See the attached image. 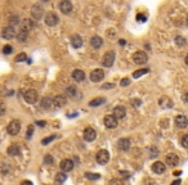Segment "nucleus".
I'll use <instances>...</instances> for the list:
<instances>
[{
    "mask_svg": "<svg viewBox=\"0 0 188 185\" xmlns=\"http://www.w3.org/2000/svg\"><path fill=\"white\" fill-rule=\"evenodd\" d=\"M90 45H92L94 49H99L102 45H103V40H102L99 36H93L90 39Z\"/></svg>",
    "mask_w": 188,
    "mask_h": 185,
    "instance_id": "26",
    "label": "nucleus"
},
{
    "mask_svg": "<svg viewBox=\"0 0 188 185\" xmlns=\"http://www.w3.org/2000/svg\"><path fill=\"white\" fill-rule=\"evenodd\" d=\"M181 144L183 145L184 148H188V135H184L183 138L181 139Z\"/></svg>",
    "mask_w": 188,
    "mask_h": 185,
    "instance_id": "36",
    "label": "nucleus"
},
{
    "mask_svg": "<svg viewBox=\"0 0 188 185\" xmlns=\"http://www.w3.org/2000/svg\"><path fill=\"white\" fill-rule=\"evenodd\" d=\"M133 60H134L137 64H144V63H147L148 57L144 52H137V53L133 56Z\"/></svg>",
    "mask_w": 188,
    "mask_h": 185,
    "instance_id": "7",
    "label": "nucleus"
},
{
    "mask_svg": "<svg viewBox=\"0 0 188 185\" xmlns=\"http://www.w3.org/2000/svg\"><path fill=\"white\" fill-rule=\"evenodd\" d=\"M54 139H56V135H52V136H48V138H45V139H43V140H41V144H43V145H46V144H48V143L53 142Z\"/></svg>",
    "mask_w": 188,
    "mask_h": 185,
    "instance_id": "33",
    "label": "nucleus"
},
{
    "mask_svg": "<svg viewBox=\"0 0 188 185\" xmlns=\"http://www.w3.org/2000/svg\"><path fill=\"white\" fill-rule=\"evenodd\" d=\"M23 98H25V100H26L27 103L34 104V103H36V102H37L39 94H37V91L35 89H29L26 93L23 94Z\"/></svg>",
    "mask_w": 188,
    "mask_h": 185,
    "instance_id": "3",
    "label": "nucleus"
},
{
    "mask_svg": "<svg viewBox=\"0 0 188 185\" xmlns=\"http://www.w3.org/2000/svg\"><path fill=\"white\" fill-rule=\"evenodd\" d=\"M115 57H116L115 56V52H113V50H108L103 56V58H102V64H103L104 67H107V68L112 67L113 62H115Z\"/></svg>",
    "mask_w": 188,
    "mask_h": 185,
    "instance_id": "1",
    "label": "nucleus"
},
{
    "mask_svg": "<svg viewBox=\"0 0 188 185\" xmlns=\"http://www.w3.org/2000/svg\"><path fill=\"white\" fill-rule=\"evenodd\" d=\"M23 60H29V59H27L26 54H25V53H22V54H18V56L16 57L14 62H23Z\"/></svg>",
    "mask_w": 188,
    "mask_h": 185,
    "instance_id": "34",
    "label": "nucleus"
},
{
    "mask_svg": "<svg viewBox=\"0 0 188 185\" xmlns=\"http://www.w3.org/2000/svg\"><path fill=\"white\" fill-rule=\"evenodd\" d=\"M9 23L12 24V26L17 24L18 23V17H17V16H12V17H9Z\"/></svg>",
    "mask_w": 188,
    "mask_h": 185,
    "instance_id": "39",
    "label": "nucleus"
},
{
    "mask_svg": "<svg viewBox=\"0 0 188 185\" xmlns=\"http://www.w3.org/2000/svg\"><path fill=\"white\" fill-rule=\"evenodd\" d=\"M165 170H166V167H165V165L162 163V162H155L153 165H152V171H153L155 173H164Z\"/></svg>",
    "mask_w": 188,
    "mask_h": 185,
    "instance_id": "19",
    "label": "nucleus"
},
{
    "mask_svg": "<svg viewBox=\"0 0 188 185\" xmlns=\"http://www.w3.org/2000/svg\"><path fill=\"white\" fill-rule=\"evenodd\" d=\"M36 123H37L39 126H41V127H44V126H45V123H46V122H45V121H37Z\"/></svg>",
    "mask_w": 188,
    "mask_h": 185,
    "instance_id": "47",
    "label": "nucleus"
},
{
    "mask_svg": "<svg viewBox=\"0 0 188 185\" xmlns=\"http://www.w3.org/2000/svg\"><path fill=\"white\" fill-rule=\"evenodd\" d=\"M103 79H104V72L101 68H97V70H94L93 72L90 73V81L92 82H99Z\"/></svg>",
    "mask_w": 188,
    "mask_h": 185,
    "instance_id": "8",
    "label": "nucleus"
},
{
    "mask_svg": "<svg viewBox=\"0 0 188 185\" xmlns=\"http://www.w3.org/2000/svg\"><path fill=\"white\" fill-rule=\"evenodd\" d=\"M159 104L162 108H171V107H173V102H171L168 96H161L159 100Z\"/></svg>",
    "mask_w": 188,
    "mask_h": 185,
    "instance_id": "25",
    "label": "nucleus"
},
{
    "mask_svg": "<svg viewBox=\"0 0 188 185\" xmlns=\"http://www.w3.org/2000/svg\"><path fill=\"white\" fill-rule=\"evenodd\" d=\"M165 161H166V165H169V166H176L179 163V157L174 153H170L166 156Z\"/></svg>",
    "mask_w": 188,
    "mask_h": 185,
    "instance_id": "15",
    "label": "nucleus"
},
{
    "mask_svg": "<svg viewBox=\"0 0 188 185\" xmlns=\"http://www.w3.org/2000/svg\"><path fill=\"white\" fill-rule=\"evenodd\" d=\"M120 175L123 176V178H130V172H128V171H120Z\"/></svg>",
    "mask_w": 188,
    "mask_h": 185,
    "instance_id": "42",
    "label": "nucleus"
},
{
    "mask_svg": "<svg viewBox=\"0 0 188 185\" xmlns=\"http://www.w3.org/2000/svg\"><path fill=\"white\" fill-rule=\"evenodd\" d=\"M7 152H8V154H9V156H18V154H19L18 144H12L9 148L7 149Z\"/></svg>",
    "mask_w": 188,
    "mask_h": 185,
    "instance_id": "28",
    "label": "nucleus"
},
{
    "mask_svg": "<svg viewBox=\"0 0 188 185\" xmlns=\"http://www.w3.org/2000/svg\"><path fill=\"white\" fill-rule=\"evenodd\" d=\"M95 138H97V132L93 127H87L84 130V139L87 142H93V140H95Z\"/></svg>",
    "mask_w": 188,
    "mask_h": 185,
    "instance_id": "11",
    "label": "nucleus"
},
{
    "mask_svg": "<svg viewBox=\"0 0 188 185\" xmlns=\"http://www.w3.org/2000/svg\"><path fill=\"white\" fill-rule=\"evenodd\" d=\"M85 176H87L88 179H90V180H97V179H99V175H98V173H90V172H87V173H85Z\"/></svg>",
    "mask_w": 188,
    "mask_h": 185,
    "instance_id": "35",
    "label": "nucleus"
},
{
    "mask_svg": "<svg viewBox=\"0 0 188 185\" xmlns=\"http://www.w3.org/2000/svg\"><path fill=\"white\" fill-rule=\"evenodd\" d=\"M71 45H72L75 49H79L80 46H82L81 36H79V35H74V36H71Z\"/></svg>",
    "mask_w": 188,
    "mask_h": 185,
    "instance_id": "24",
    "label": "nucleus"
},
{
    "mask_svg": "<svg viewBox=\"0 0 188 185\" xmlns=\"http://www.w3.org/2000/svg\"><path fill=\"white\" fill-rule=\"evenodd\" d=\"M32 134H34V126L30 125L29 127H27V135H26L27 139H29V138H31V136H32Z\"/></svg>",
    "mask_w": 188,
    "mask_h": 185,
    "instance_id": "40",
    "label": "nucleus"
},
{
    "mask_svg": "<svg viewBox=\"0 0 188 185\" xmlns=\"http://www.w3.org/2000/svg\"><path fill=\"white\" fill-rule=\"evenodd\" d=\"M43 14H44V9L40 4H35L31 7V16L35 19H41Z\"/></svg>",
    "mask_w": 188,
    "mask_h": 185,
    "instance_id": "9",
    "label": "nucleus"
},
{
    "mask_svg": "<svg viewBox=\"0 0 188 185\" xmlns=\"http://www.w3.org/2000/svg\"><path fill=\"white\" fill-rule=\"evenodd\" d=\"M72 79L75 80L76 82H82L85 80V73H84V71H81V70H75L72 72Z\"/></svg>",
    "mask_w": 188,
    "mask_h": 185,
    "instance_id": "22",
    "label": "nucleus"
},
{
    "mask_svg": "<svg viewBox=\"0 0 188 185\" xmlns=\"http://www.w3.org/2000/svg\"><path fill=\"white\" fill-rule=\"evenodd\" d=\"M187 26H188V19H187Z\"/></svg>",
    "mask_w": 188,
    "mask_h": 185,
    "instance_id": "52",
    "label": "nucleus"
},
{
    "mask_svg": "<svg viewBox=\"0 0 188 185\" xmlns=\"http://www.w3.org/2000/svg\"><path fill=\"white\" fill-rule=\"evenodd\" d=\"M1 36L4 37L5 40H10V39H13V37H17L14 27H13V26L4 27V28H3V32H1Z\"/></svg>",
    "mask_w": 188,
    "mask_h": 185,
    "instance_id": "6",
    "label": "nucleus"
},
{
    "mask_svg": "<svg viewBox=\"0 0 188 185\" xmlns=\"http://www.w3.org/2000/svg\"><path fill=\"white\" fill-rule=\"evenodd\" d=\"M27 37H29V31L21 28V31H19L18 35H17V40L19 41V43H25V41L27 40Z\"/></svg>",
    "mask_w": 188,
    "mask_h": 185,
    "instance_id": "27",
    "label": "nucleus"
},
{
    "mask_svg": "<svg viewBox=\"0 0 188 185\" xmlns=\"http://www.w3.org/2000/svg\"><path fill=\"white\" fill-rule=\"evenodd\" d=\"M113 115H115L116 117L119 118V120H123V118L126 116V109H125V107H123V106L115 107V108H113Z\"/></svg>",
    "mask_w": 188,
    "mask_h": 185,
    "instance_id": "16",
    "label": "nucleus"
},
{
    "mask_svg": "<svg viewBox=\"0 0 188 185\" xmlns=\"http://www.w3.org/2000/svg\"><path fill=\"white\" fill-rule=\"evenodd\" d=\"M59 9L62 13L68 14V13L72 10V4H71L70 0H62V1L59 3Z\"/></svg>",
    "mask_w": 188,
    "mask_h": 185,
    "instance_id": "12",
    "label": "nucleus"
},
{
    "mask_svg": "<svg viewBox=\"0 0 188 185\" xmlns=\"http://www.w3.org/2000/svg\"><path fill=\"white\" fill-rule=\"evenodd\" d=\"M182 100H183L184 103H188V91H186L182 95Z\"/></svg>",
    "mask_w": 188,
    "mask_h": 185,
    "instance_id": "43",
    "label": "nucleus"
},
{
    "mask_svg": "<svg viewBox=\"0 0 188 185\" xmlns=\"http://www.w3.org/2000/svg\"><path fill=\"white\" fill-rule=\"evenodd\" d=\"M129 147H130V140L126 139V138H121L117 142V148L120 150H128Z\"/></svg>",
    "mask_w": 188,
    "mask_h": 185,
    "instance_id": "18",
    "label": "nucleus"
},
{
    "mask_svg": "<svg viewBox=\"0 0 188 185\" xmlns=\"http://www.w3.org/2000/svg\"><path fill=\"white\" fill-rule=\"evenodd\" d=\"M117 120L119 118L116 117L115 115H110L104 117V126L107 129H115L117 127Z\"/></svg>",
    "mask_w": 188,
    "mask_h": 185,
    "instance_id": "4",
    "label": "nucleus"
},
{
    "mask_svg": "<svg viewBox=\"0 0 188 185\" xmlns=\"http://www.w3.org/2000/svg\"><path fill=\"white\" fill-rule=\"evenodd\" d=\"M40 106H41V108H44V109H50L52 107H56V104H54V99L46 96V98L41 99Z\"/></svg>",
    "mask_w": 188,
    "mask_h": 185,
    "instance_id": "14",
    "label": "nucleus"
},
{
    "mask_svg": "<svg viewBox=\"0 0 188 185\" xmlns=\"http://www.w3.org/2000/svg\"><path fill=\"white\" fill-rule=\"evenodd\" d=\"M148 72H150V70H147V68H143V70H138V71H135V72L133 73V77H134V79H138V77L143 76V75L148 73Z\"/></svg>",
    "mask_w": 188,
    "mask_h": 185,
    "instance_id": "30",
    "label": "nucleus"
},
{
    "mask_svg": "<svg viewBox=\"0 0 188 185\" xmlns=\"http://www.w3.org/2000/svg\"><path fill=\"white\" fill-rule=\"evenodd\" d=\"M58 22H59V18H58V16L56 14V13H48V14L45 16V23L48 24V26H56V24H58Z\"/></svg>",
    "mask_w": 188,
    "mask_h": 185,
    "instance_id": "10",
    "label": "nucleus"
},
{
    "mask_svg": "<svg viewBox=\"0 0 188 185\" xmlns=\"http://www.w3.org/2000/svg\"><path fill=\"white\" fill-rule=\"evenodd\" d=\"M186 63H187V64H188V56L186 57Z\"/></svg>",
    "mask_w": 188,
    "mask_h": 185,
    "instance_id": "51",
    "label": "nucleus"
},
{
    "mask_svg": "<svg viewBox=\"0 0 188 185\" xmlns=\"http://www.w3.org/2000/svg\"><path fill=\"white\" fill-rule=\"evenodd\" d=\"M61 170L65 171V172H68V171H71L74 168V162L71 161V159H63L62 162H61Z\"/></svg>",
    "mask_w": 188,
    "mask_h": 185,
    "instance_id": "17",
    "label": "nucleus"
},
{
    "mask_svg": "<svg viewBox=\"0 0 188 185\" xmlns=\"http://www.w3.org/2000/svg\"><path fill=\"white\" fill-rule=\"evenodd\" d=\"M174 122H175V125L178 126V127L184 129L188 125V118L186 117V116H183V115H179V116H176V117H175Z\"/></svg>",
    "mask_w": 188,
    "mask_h": 185,
    "instance_id": "13",
    "label": "nucleus"
},
{
    "mask_svg": "<svg viewBox=\"0 0 188 185\" xmlns=\"http://www.w3.org/2000/svg\"><path fill=\"white\" fill-rule=\"evenodd\" d=\"M4 113H5V106L1 104V115H4Z\"/></svg>",
    "mask_w": 188,
    "mask_h": 185,
    "instance_id": "48",
    "label": "nucleus"
},
{
    "mask_svg": "<svg viewBox=\"0 0 188 185\" xmlns=\"http://www.w3.org/2000/svg\"><path fill=\"white\" fill-rule=\"evenodd\" d=\"M44 163H45V165H52V163H53V157L49 156V154H46L45 158H44Z\"/></svg>",
    "mask_w": 188,
    "mask_h": 185,
    "instance_id": "37",
    "label": "nucleus"
},
{
    "mask_svg": "<svg viewBox=\"0 0 188 185\" xmlns=\"http://www.w3.org/2000/svg\"><path fill=\"white\" fill-rule=\"evenodd\" d=\"M34 26H35L34 21H32V19H30V18L23 19V21H22V23H21V28L26 30V31H29V32L34 28Z\"/></svg>",
    "mask_w": 188,
    "mask_h": 185,
    "instance_id": "20",
    "label": "nucleus"
},
{
    "mask_svg": "<svg viewBox=\"0 0 188 185\" xmlns=\"http://www.w3.org/2000/svg\"><path fill=\"white\" fill-rule=\"evenodd\" d=\"M120 44L121 45H125V40H120Z\"/></svg>",
    "mask_w": 188,
    "mask_h": 185,
    "instance_id": "50",
    "label": "nucleus"
},
{
    "mask_svg": "<svg viewBox=\"0 0 188 185\" xmlns=\"http://www.w3.org/2000/svg\"><path fill=\"white\" fill-rule=\"evenodd\" d=\"M66 95L70 96V98L75 99V98H79V90H77L76 86H68L67 89H66Z\"/></svg>",
    "mask_w": 188,
    "mask_h": 185,
    "instance_id": "21",
    "label": "nucleus"
},
{
    "mask_svg": "<svg viewBox=\"0 0 188 185\" xmlns=\"http://www.w3.org/2000/svg\"><path fill=\"white\" fill-rule=\"evenodd\" d=\"M131 104H133V106H140V100H139V99H135V100H131Z\"/></svg>",
    "mask_w": 188,
    "mask_h": 185,
    "instance_id": "45",
    "label": "nucleus"
},
{
    "mask_svg": "<svg viewBox=\"0 0 188 185\" xmlns=\"http://www.w3.org/2000/svg\"><path fill=\"white\" fill-rule=\"evenodd\" d=\"M66 103H67V98L65 95H57L54 98V104H56L57 108H61V107H65Z\"/></svg>",
    "mask_w": 188,
    "mask_h": 185,
    "instance_id": "23",
    "label": "nucleus"
},
{
    "mask_svg": "<svg viewBox=\"0 0 188 185\" xmlns=\"http://www.w3.org/2000/svg\"><path fill=\"white\" fill-rule=\"evenodd\" d=\"M108 161H110V153L106 149L99 150L98 153H97V162H98L99 165H106Z\"/></svg>",
    "mask_w": 188,
    "mask_h": 185,
    "instance_id": "5",
    "label": "nucleus"
},
{
    "mask_svg": "<svg viewBox=\"0 0 188 185\" xmlns=\"http://www.w3.org/2000/svg\"><path fill=\"white\" fill-rule=\"evenodd\" d=\"M66 179H67V176H66L65 171H62V172H58L57 176H56V181H57V183H63V181H66Z\"/></svg>",
    "mask_w": 188,
    "mask_h": 185,
    "instance_id": "31",
    "label": "nucleus"
},
{
    "mask_svg": "<svg viewBox=\"0 0 188 185\" xmlns=\"http://www.w3.org/2000/svg\"><path fill=\"white\" fill-rule=\"evenodd\" d=\"M13 52V48L10 45H5L4 48H3V53L4 54H10Z\"/></svg>",
    "mask_w": 188,
    "mask_h": 185,
    "instance_id": "38",
    "label": "nucleus"
},
{
    "mask_svg": "<svg viewBox=\"0 0 188 185\" xmlns=\"http://www.w3.org/2000/svg\"><path fill=\"white\" fill-rule=\"evenodd\" d=\"M111 87H113V84H107V85H103V86H102V89H111Z\"/></svg>",
    "mask_w": 188,
    "mask_h": 185,
    "instance_id": "46",
    "label": "nucleus"
},
{
    "mask_svg": "<svg viewBox=\"0 0 188 185\" xmlns=\"http://www.w3.org/2000/svg\"><path fill=\"white\" fill-rule=\"evenodd\" d=\"M104 102H106V98H95V99H92V100L89 102V106L90 107H98V106H101V104H103Z\"/></svg>",
    "mask_w": 188,
    "mask_h": 185,
    "instance_id": "29",
    "label": "nucleus"
},
{
    "mask_svg": "<svg viewBox=\"0 0 188 185\" xmlns=\"http://www.w3.org/2000/svg\"><path fill=\"white\" fill-rule=\"evenodd\" d=\"M129 84H130V80H129V79H123V80H121V82H120L121 86H128Z\"/></svg>",
    "mask_w": 188,
    "mask_h": 185,
    "instance_id": "41",
    "label": "nucleus"
},
{
    "mask_svg": "<svg viewBox=\"0 0 188 185\" xmlns=\"http://www.w3.org/2000/svg\"><path fill=\"white\" fill-rule=\"evenodd\" d=\"M21 126H22V123L19 122L18 120H13V121H10L9 122V125H8V127H7V130H8V134L9 135H17L19 131H21Z\"/></svg>",
    "mask_w": 188,
    "mask_h": 185,
    "instance_id": "2",
    "label": "nucleus"
},
{
    "mask_svg": "<svg viewBox=\"0 0 188 185\" xmlns=\"http://www.w3.org/2000/svg\"><path fill=\"white\" fill-rule=\"evenodd\" d=\"M137 19H138L139 22H144V21H146V16H143V14H138V16H137Z\"/></svg>",
    "mask_w": 188,
    "mask_h": 185,
    "instance_id": "44",
    "label": "nucleus"
},
{
    "mask_svg": "<svg viewBox=\"0 0 188 185\" xmlns=\"http://www.w3.org/2000/svg\"><path fill=\"white\" fill-rule=\"evenodd\" d=\"M181 173H182V171H176V172H174L173 175L174 176H178V175H181Z\"/></svg>",
    "mask_w": 188,
    "mask_h": 185,
    "instance_id": "49",
    "label": "nucleus"
},
{
    "mask_svg": "<svg viewBox=\"0 0 188 185\" xmlns=\"http://www.w3.org/2000/svg\"><path fill=\"white\" fill-rule=\"evenodd\" d=\"M174 41H175V44L176 45H179V46H183V45H186V43H187V40L184 37H182V36H175V39H174Z\"/></svg>",
    "mask_w": 188,
    "mask_h": 185,
    "instance_id": "32",
    "label": "nucleus"
}]
</instances>
